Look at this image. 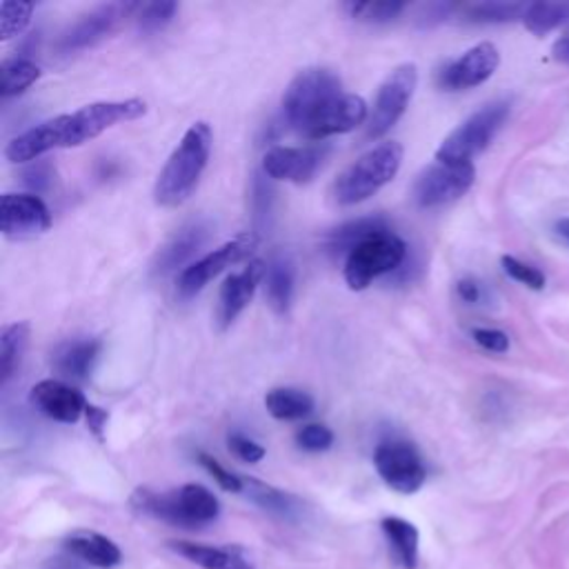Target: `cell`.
I'll return each instance as SVG.
<instances>
[{"label": "cell", "instance_id": "cell-1", "mask_svg": "<svg viewBox=\"0 0 569 569\" xmlns=\"http://www.w3.org/2000/svg\"><path fill=\"white\" fill-rule=\"evenodd\" d=\"M147 113L145 100L130 98V100H102L85 105L72 113H63L43 125H36L34 130L17 136L8 150L6 156L10 163H28L34 161L52 150L61 147H78L109 128L136 121Z\"/></svg>", "mask_w": 569, "mask_h": 569}, {"label": "cell", "instance_id": "cell-2", "mask_svg": "<svg viewBox=\"0 0 569 569\" xmlns=\"http://www.w3.org/2000/svg\"><path fill=\"white\" fill-rule=\"evenodd\" d=\"M214 134L207 123H194L165 167L161 169L154 185V200L161 207H178L196 192L200 176L211 154Z\"/></svg>", "mask_w": 569, "mask_h": 569}, {"label": "cell", "instance_id": "cell-3", "mask_svg": "<svg viewBox=\"0 0 569 569\" xmlns=\"http://www.w3.org/2000/svg\"><path fill=\"white\" fill-rule=\"evenodd\" d=\"M132 505L136 512L147 514L152 518L172 523L176 527H200L218 518L220 505L218 499L203 485L189 483L174 492L158 494L147 488H141L132 496Z\"/></svg>", "mask_w": 569, "mask_h": 569}, {"label": "cell", "instance_id": "cell-4", "mask_svg": "<svg viewBox=\"0 0 569 569\" xmlns=\"http://www.w3.org/2000/svg\"><path fill=\"white\" fill-rule=\"evenodd\" d=\"M403 163V145L385 141L359 161H354L333 183V198L338 205H357L372 198L381 187L392 183Z\"/></svg>", "mask_w": 569, "mask_h": 569}, {"label": "cell", "instance_id": "cell-5", "mask_svg": "<svg viewBox=\"0 0 569 569\" xmlns=\"http://www.w3.org/2000/svg\"><path fill=\"white\" fill-rule=\"evenodd\" d=\"M343 83L325 67L303 69L285 89L283 96V117L285 123L298 134L318 117V113L333 102L338 96H343Z\"/></svg>", "mask_w": 569, "mask_h": 569}, {"label": "cell", "instance_id": "cell-6", "mask_svg": "<svg viewBox=\"0 0 569 569\" xmlns=\"http://www.w3.org/2000/svg\"><path fill=\"white\" fill-rule=\"evenodd\" d=\"M510 117V102L494 100L453 130L436 150V161L468 165L474 156H479L499 134L503 123Z\"/></svg>", "mask_w": 569, "mask_h": 569}, {"label": "cell", "instance_id": "cell-7", "mask_svg": "<svg viewBox=\"0 0 569 569\" xmlns=\"http://www.w3.org/2000/svg\"><path fill=\"white\" fill-rule=\"evenodd\" d=\"M407 245L392 232L379 234L359 245L346 261V281L352 289H365L374 278L398 270L405 263Z\"/></svg>", "mask_w": 569, "mask_h": 569}, {"label": "cell", "instance_id": "cell-8", "mask_svg": "<svg viewBox=\"0 0 569 569\" xmlns=\"http://www.w3.org/2000/svg\"><path fill=\"white\" fill-rule=\"evenodd\" d=\"M418 85V69L414 63L398 65L381 85L374 109L368 121V139L385 136L405 113L414 89Z\"/></svg>", "mask_w": 569, "mask_h": 569}, {"label": "cell", "instance_id": "cell-9", "mask_svg": "<svg viewBox=\"0 0 569 569\" xmlns=\"http://www.w3.org/2000/svg\"><path fill=\"white\" fill-rule=\"evenodd\" d=\"M477 169L472 163H440L436 161L427 169H423L414 183V200L423 209L442 207L459 200L474 185Z\"/></svg>", "mask_w": 569, "mask_h": 569}, {"label": "cell", "instance_id": "cell-10", "mask_svg": "<svg viewBox=\"0 0 569 569\" xmlns=\"http://www.w3.org/2000/svg\"><path fill=\"white\" fill-rule=\"evenodd\" d=\"M374 466L385 485L398 494H416L427 479L420 453L405 440L381 442L374 451Z\"/></svg>", "mask_w": 569, "mask_h": 569}, {"label": "cell", "instance_id": "cell-11", "mask_svg": "<svg viewBox=\"0 0 569 569\" xmlns=\"http://www.w3.org/2000/svg\"><path fill=\"white\" fill-rule=\"evenodd\" d=\"M256 245H259V239L252 232H245V234H239L232 241H227L225 245L211 250L207 256H203L200 261L192 263L189 267H185L180 272V276L176 281L178 294L183 298L196 296L220 272H225L227 267H232V265L241 263L243 259H248L254 252Z\"/></svg>", "mask_w": 569, "mask_h": 569}, {"label": "cell", "instance_id": "cell-12", "mask_svg": "<svg viewBox=\"0 0 569 569\" xmlns=\"http://www.w3.org/2000/svg\"><path fill=\"white\" fill-rule=\"evenodd\" d=\"M52 227V214L36 194H6L0 200V232L23 241L45 234Z\"/></svg>", "mask_w": 569, "mask_h": 569}, {"label": "cell", "instance_id": "cell-13", "mask_svg": "<svg viewBox=\"0 0 569 569\" xmlns=\"http://www.w3.org/2000/svg\"><path fill=\"white\" fill-rule=\"evenodd\" d=\"M501 65V54L496 45L481 43L472 50H468L461 58L451 61L440 74L438 83L442 89L449 91H463L483 85L494 76V72Z\"/></svg>", "mask_w": 569, "mask_h": 569}, {"label": "cell", "instance_id": "cell-14", "mask_svg": "<svg viewBox=\"0 0 569 569\" xmlns=\"http://www.w3.org/2000/svg\"><path fill=\"white\" fill-rule=\"evenodd\" d=\"M370 121L368 102L363 96L343 94L329 102L318 117L305 128L303 136L307 141H325L336 134H348Z\"/></svg>", "mask_w": 569, "mask_h": 569}, {"label": "cell", "instance_id": "cell-15", "mask_svg": "<svg viewBox=\"0 0 569 569\" xmlns=\"http://www.w3.org/2000/svg\"><path fill=\"white\" fill-rule=\"evenodd\" d=\"M329 147L305 145V147H274L263 158V172L274 180L309 183L322 167Z\"/></svg>", "mask_w": 569, "mask_h": 569}, {"label": "cell", "instance_id": "cell-16", "mask_svg": "<svg viewBox=\"0 0 569 569\" xmlns=\"http://www.w3.org/2000/svg\"><path fill=\"white\" fill-rule=\"evenodd\" d=\"M136 10V6H102L83 19H78L56 43V50L61 54H72V52H83L87 47H94L102 39H107L117 25L121 23L128 12Z\"/></svg>", "mask_w": 569, "mask_h": 569}, {"label": "cell", "instance_id": "cell-17", "mask_svg": "<svg viewBox=\"0 0 569 569\" xmlns=\"http://www.w3.org/2000/svg\"><path fill=\"white\" fill-rule=\"evenodd\" d=\"M265 270L267 265L263 261H252L243 272L227 276V281L220 287V296H218V325L220 329L230 327L241 311L250 305L259 283L265 278Z\"/></svg>", "mask_w": 569, "mask_h": 569}, {"label": "cell", "instance_id": "cell-18", "mask_svg": "<svg viewBox=\"0 0 569 569\" xmlns=\"http://www.w3.org/2000/svg\"><path fill=\"white\" fill-rule=\"evenodd\" d=\"M30 398L39 412L58 423H78L89 405L78 390L56 379L36 383Z\"/></svg>", "mask_w": 569, "mask_h": 569}, {"label": "cell", "instance_id": "cell-19", "mask_svg": "<svg viewBox=\"0 0 569 569\" xmlns=\"http://www.w3.org/2000/svg\"><path fill=\"white\" fill-rule=\"evenodd\" d=\"M209 239V227L203 220H194L178 230L156 254L154 274L167 276L183 267Z\"/></svg>", "mask_w": 569, "mask_h": 569}, {"label": "cell", "instance_id": "cell-20", "mask_svg": "<svg viewBox=\"0 0 569 569\" xmlns=\"http://www.w3.org/2000/svg\"><path fill=\"white\" fill-rule=\"evenodd\" d=\"M100 340L96 338H74L67 343L58 346L52 365L54 370L69 381H87L91 376V370L100 354Z\"/></svg>", "mask_w": 569, "mask_h": 569}, {"label": "cell", "instance_id": "cell-21", "mask_svg": "<svg viewBox=\"0 0 569 569\" xmlns=\"http://www.w3.org/2000/svg\"><path fill=\"white\" fill-rule=\"evenodd\" d=\"M390 222L383 216H365L359 220H350L346 225H340L338 230L329 232L325 239V250L331 256H350L359 245H363L365 241L379 237V234H387Z\"/></svg>", "mask_w": 569, "mask_h": 569}, {"label": "cell", "instance_id": "cell-22", "mask_svg": "<svg viewBox=\"0 0 569 569\" xmlns=\"http://www.w3.org/2000/svg\"><path fill=\"white\" fill-rule=\"evenodd\" d=\"M169 547L203 569H254L252 560L241 549H220L192 540H169Z\"/></svg>", "mask_w": 569, "mask_h": 569}, {"label": "cell", "instance_id": "cell-23", "mask_svg": "<svg viewBox=\"0 0 569 569\" xmlns=\"http://www.w3.org/2000/svg\"><path fill=\"white\" fill-rule=\"evenodd\" d=\"M65 547L80 560L100 567V569H109V567H117L123 558L119 545L109 540L102 534L96 532H76L67 538Z\"/></svg>", "mask_w": 569, "mask_h": 569}, {"label": "cell", "instance_id": "cell-24", "mask_svg": "<svg viewBox=\"0 0 569 569\" xmlns=\"http://www.w3.org/2000/svg\"><path fill=\"white\" fill-rule=\"evenodd\" d=\"M383 534L390 543V547L394 549L396 560L405 567V569H416L418 567V529L401 518V516H387L381 521Z\"/></svg>", "mask_w": 569, "mask_h": 569}, {"label": "cell", "instance_id": "cell-25", "mask_svg": "<svg viewBox=\"0 0 569 569\" xmlns=\"http://www.w3.org/2000/svg\"><path fill=\"white\" fill-rule=\"evenodd\" d=\"M267 300L276 314H285L294 296V267L285 256H274L265 270Z\"/></svg>", "mask_w": 569, "mask_h": 569}, {"label": "cell", "instance_id": "cell-26", "mask_svg": "<svg viewBox=\"0 0 569 569\" xmlns=\"http://www.w3.org/2000/svg\"><path fill=\"white\" fill-rule=\"evenodd\" d=\"M267 412L278 420H300L314 412V398L294 387H276L265 396Z\"/></svg>", "mask_w": 569, "mask_h": 569}, {"label": "cell", "instance_id": "cell-27", "mask_svg": "<svg viewBox=\"0 0 569 569\" xmlns=\"http://www.w3.org/2000/svg\"><path fill=\"white\" fill-rule=\"evenodd\" d=\"M28 340L30 322H14L3 329V336H0V381H3V385H8V381L14 376Z\"/></svg>", "mask_w": 569, "mask_h": 569}, {"label": "cell", "instance_id": "cell-28", "mask_svg": "<svg viewBox=\"0 0 569 569\" xmlns=\"http://www.w3.org/2000/svg\"><path fill=\"white\" fill-rule=\"evenodd\" d=\"M243 483H245L243 494H248L250 501H254L256 505H261L263 510H267L272 514H278L283 518H292L300 510V505L294 496H289V494H285V492L272 488V485H265L256 479H243Z\"/></svg>", "mask_w": 569, "mask_h": 569}, {"label": "cell", "instance_id": "cell-29", "mask_svg": "<svg viewBox=\"0 0 569 569\" xmlns=\"http://www.w3.org/2000/svg\"><path fill=\"white\" fill-rule=\"evenodd\" d=\"M567 21H569V6H565V3H560V6L558 3H532V6H527V12L523 17L525 28L538 36L560 28Z\"/></svg>", "mask_w": 569, "mask_h": 569}, {"label": "cell", "instance_id": "cell-30", "mask_svg": "<svg viewBox=\"0 0 569 569\" xmlns=\"http://www.w3.org/2000/svg\"><path fill=\"white\" fill-rule=\"evenodd\" d=\"M41 76V67L32 63L30 58H14L3 65V85H0V94L6 98L17 96L25 91L30 85H34Z\"/></svg>", "mask_w": 569, "mask_h": 569}, {"label": "cell", "instance_id": "cell-31", "mask_svg": "<svg viewBox=\"0 0 569 569\" xmlns=\"http://www.w3.org/2000/svg\"><path fill=\"white\" fill-rule=\"evenodd\" d=\"M527 12V6L523 3H477L466 8V19L472 23H510L516 19H523Z\"/></svg>", "mask_w": 569, "mask_h": 569}, {"label": "cell", "instance_id": "cell-32", "mask_svg": "<svg viewBox=\"0 0 569 569\" xmlns=\"http://www.w3.org/2000/svg\"><path fill=\"white\" fill-rule=\"evenodd\" d=\"M32 14H34L32 3H14V0H6V3L0 6V39L10 41L23 34L32 21Z\"/></svg>", "mask_w": 569, "mask_h": 569}, {"label": "cell", "instance_id": "cell-33", "mask_svg": "<svg viewBox=\"0 0 569 569\" xmlns=\"http://www.w3.org/2000/svg\"><path fill=\"white\" fill-rule=\"evenodd\" d=\"M346 10L361 23H390L405 12V3H348Z\"/></svg>", "mask_w": 569, "mask_h": 569}, {"label": "cell", "instance_id": "cell-34", "mask_svg": "<svg viewBox=\"0 0 569 569\" xmlns=\"http://www.w3.org/2000/svg\"><path fill=\"white\" fill-rule=\"evenodd\" d=\"M176 12H178L176 3H147L141 8L139 28L143 34H156L174 21Z\"/></svg>", "mask_w": 569, "mask_h": 569}, {"label": "cell", "instance_id": "cell-35", "mask_svg": "<svg viewBox=\"0 0 569 569\" xmlns=\"http://www.w3.org/2000/svg\"><path fill=\"white\" fill-rule=\"evenodd\" d=\"M296 442L305 451H327L333 445V431L327 425L311 423L298 429Z\"/></svg>", "mask_w": 569, "mask_h": 569}, {"label": "cell", "instance_id": "cell-36", "mask_svg": "<svg viewBox=\"0 0 569 569\" xmlns=\"http://www.w3.org/2000/svg\"><path fill=\"white\" fill-rule=\"evenodd\" d=\"M198 463L211 474V479L225 490V492H234V494H243V488H245V483H243V479L241 477H237V474H232L230 470H225L214 457H209V453H205V451H200L198 453Z\"/></svg>", "mask_w": 569, "mask_h": 569}, {"label": "cell", "instance_id": "cell-37", "mask_svg": "<svg viewBox=\"0 0 569 569\" xmlns=\"http://www.w3.org/2000/svg\"><path fill=\"white\" fill-rule=\"evenodd\" d=\"M501 263H503L505 274L510 278L518 281L521 285H525L529 289H543L545 287V274L538 272L536 267H532V265H527V263H523V261H518L514 256H503Z\"/></svg>", "mask_w": 569, "mask_h": 569}, {"label": "cell", "instance_id": "cell-38", "mask_svg": "<svg viewBox=\"0 0 569 569\" xmlns=\"http://www.w3.org/2000/svg\"><path fill=\"white\" fill-rule=\"evenodd\" d=\"M227 445H230V449L237 453V457L245 463H259L265 459V447L239 431L230 434V438H227Z\"/></svg>", "mask_w": 569, "mask_h": 569}, {"label": "cell", "instance_id": "cell-39", "mask_svg": "<svg viewBox=\"0 0 569 569\" xmlns=\"http://www.w3.org/2000/svg\"><path fill=\"white\" fill-rule=\"evenodd\" d=\"M472 336L477 343L494 354H505L510 350V336L501 329H492V327H477L472 329Z\"/></svg>", "mask_w": 569, "mask_h": 569}, {"label": "cell", "instance_id": "cell-40", "mask_svg": "<svg viewBox=\"0 0 569 569\" xmlns=\"http://www.w3.org/2000/svg\"><path fill=\"white\" fill-rule=\"evenodd\" d=\"M85 416H87V427L91 429V434H94L98 440H102V434H105V427H107V418H109V414H107L105 409L96 407V405H87Z\"/></svg>", "mask_w": 569, "mask_h": 569}, {"label": "cell", "instance_id": "cell-41", "mask_svg": "<svg viewBox=\"0 0 569 569\" xmlns=\"http://www.w3.org/2000/svg\"><path fill=\"white\" fill-rule=\"evenodd\" d=\"M459 296L466 300V303H479L481 298V287L474 278H463L459 283Z\"/></svg>", "mask_w": 569, "mask_h": 569}, {"label": "cell", "instance_id": "cell-42", "mask_svg": "<svg viewBox=\"0 0 569 569\" xmlns=\"http://www.w3.org/2000/svg\"><path fill=\"white\" fill-rule=\"evenodd\" d=\"M551 54H554V58H556V61H560V63H567V65H569V25H567L565 34L554 43Z\"/></svg>", "mask_w": 569, "mask_h": 569}, {"label": "cell", "instance_id": "cell-43", "mask_svg": "<svg viewBox=\"0 0 569 569\" xmlns=\"http://www.w3.org/2000/svg\"><path fill=\"white\" fill-rule=\"evenodd\" d=\"M556 234L569 245V218H562L556 222Z\"/></svg>", "mask_w": 569, "mask_h": 569}]
</instances>
